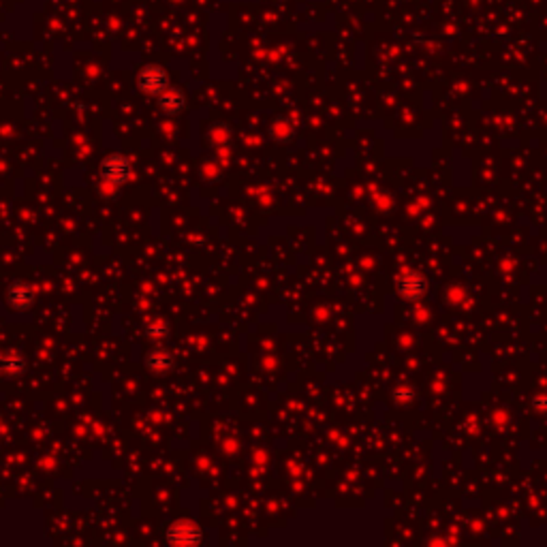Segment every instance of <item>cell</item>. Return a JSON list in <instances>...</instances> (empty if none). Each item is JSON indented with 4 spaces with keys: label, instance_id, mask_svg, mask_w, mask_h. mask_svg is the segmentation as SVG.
Instances as JSON below:
<instances>
[{
    "label": "cell",
    "instance_id": "6da1fadb",
    "mask_svg": "<svg viewBox=\"0 0 547 547\" xmlns=\"http://www.w3.org/2000/svg\"><path fill=\"white\" fill-rule=\"evenodd\" d=\"M133 176V165H131V158L120 154V152H114V154H107L103 160H101V184H99V192L107 199H114L120 188L131 180Z\"/></svg>",
    "mask_w": 547,
    "mask_h": 547
},
{
    "label": "cell",
    "instance_id": "7a4b0ae2",
    "mask_svg": "<svg viewBox=\"0 0 547 547\" xmlns=\"http://www.w3.org/2000/svg\"><path fill=\"white\" fill-rule=\"evenodd\" d=\"M137 88L148 96H158L169 88V75L160 64H146L137 73Z\"/></svg>",
    "mask_w": 547,
    "mask_h": 547
},
{
    "label": "cell",
    "instance_id": "3957f363",
    "mask_svg": "<svg viewBox=\"0 0 547 547\" xmlns=\"http://www.w3.org/2000/svg\"><path fill=\"white\" fill-rule=\"evenodd\" d=\"M165 541L171 543V545H197L203 541V532L201 528L195 524V522H188V520H178L174 522L171 526H167L165 530Z\"/></svg>",
    "mask_w": 547,
    "mask_h": 547
},
{
    "label": "cell",
    "instance_id": "277c9868",
    "mask_svg": "<svg viewBox=\"0 0 547 547\" xmlns=\"http://www.w3.org/2000/svg\"><path fill=\"white\" fill-rule=\"evenodd\" d=\"M398 293L408 302L424 300L428 293V280L422 272H406L398 278Z\"/></svg>",
    "mask_w": 547,
    "mask_h": 547
},
{
    "label": "cell",
    "instance_id": "5b68a950",
    "mask_svg": "<svg viewBox=\"0 0 547 547\" xmlns=\"http://www.w3.org/2000/svg\"><path fill=\"white\" fill-rule=\"evenodd\" d=\"M37 300V293H35V286H30L28 282H13L9 288H7V306L11 310H28L32 308Z\"/></svg>",
    "mask_w": 547,
    "mask_h": 547
},
{
    "label": "cell",
    "instance_id": "8992f818",
    "mask_svg": "<svg viewBox=\"0 0 547 547\" xmlns=\"http://www.w3.org/2000/svg\"><path fill=\"white\" fill-rule=\"evenodd\" d=\"M146 368L150 374H156V376H165L174 370V355L165 348H152L146 353V360H144Z\"/></svg>",
    "mask_w": 547,
    "mask_h": 547
},
{
    "label": "cell",
    "instance_id": "52a82bcc",
    "mask_svg": "<svg viewBox=\"0 0 547 547\" xmlns=\"http://www.w3.org/2000/svg\"><path fill=\"white\" fill-rule=\"evenodd\" d=\"M156 99H158V109L163 111L165 116H178V114H182L184 107H186V96H184V92L178 90V88H171V86H169L165 92H160Z\"/></svg>",
    "mask_w": 547,
    "mask_h": 547
},
{
    "label": "cell",
    "instance_id": "ba28073f",
    "mask_svg": "<svg viewBox=\"0 0 547 547\" xmlns=\"http://www.w3.org/2000/svg\"><path fill=\"white\" fill-rule=\"evenodd\" d=\"M26 370H28V362L24 360V355H20V353H7L3 360V374L15 378L22 376Z\"/></svg>",
    "mask_w": 547,
    "mask_h": 547
},
{
    "label": "cell",
    "instance_id": "9c48e42d",
    "mask_svg": "<svg viewBox=\"0 0 547 547\" xmlns=\"http://www.w3.org/2000/svg\"><path fill=\"white\" fill-rule=\"evenodd\" d=\"M144 336L150 340V342H163V340H167V336H169V328L165 325V323H148L146 328H144Z\"/></svg>",
    "mask_w": 547,
    "mask_h": 547
},
{
    "label": "cell",
    "instance_id": "30bf717a",
    "mask_svg": "<svg viewBox=\"0 0 547 547\" xmlns=\"http://www.w3.org/2000/svg\"><path fill=\"white\" fill-rule=\"evenodd\" d=\"M532 408L539 410V413H547V396H545V394L537 396V398L532 400Z\"/></svg>",
    "mask_w": 547,
    "mask_h": 547
},
{
    "label": "cell",
    "instance_id": "8fae6325",
    "mask_svg": "<svg viewBox=\"0 0 547 547\" xmlns=\"http://www.w3.org/2000/svg\"><path fill=\"white\" fill-rule=\"evenodd\" d=\"M3 360H5V355L0 353V374H3Z\"/></svg>",
    "mask_w": 547,
    "mask_h": 547
}]
</instances>
